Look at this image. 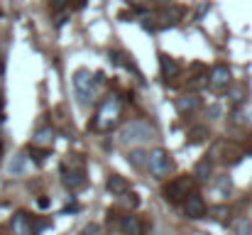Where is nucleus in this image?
Segmentation results:
<instances>
[{
  "instance_id": "obj_1",
  "label": "nucleus",
  "mask_w": 252,
  "mask_h": 235,
  "mask_svg": "<svg viewBox=\"0 0 252 235\" xmlns=\"http://www.w3.org/2000/svg\"><path fill=\"white\" fill-rule=\"evenodd\" d=\"M120 113H123V103L115 98V96H110V98H105L103 103H100V108H98V113H95V120H93V130H110L118 120H120Z\"/></svg>"
},
{
  "instance_id": "obj_3",
  "label": "nucleus",
  "mask_w": 252,
  "mask_h": 235,
  "mask_svg": "<svg viewBox=\"0 0 252 235\" xmlns=\"http://www.w3.org/2000/svg\"><path fill=\"white\" fill-rule=\"evenodd\" d=\"M155 125L147 123V120H132L130 125L123 128L120 133V140L127 145V142H145V140H152L155 137Z\"/></svg>"
},
{
  "instance_id": "obj_23",
  "label": "nucleus",
  "mask_w": 252,
  "mask_h": 235,
  "mask_svg": "<svg viewBox=\"0 0 252 235\" xmlns=\"http://www.w3.org/2000/svg\"><path fill=\"white\" fill-rule=\"evenodd\" d=\"M184 15L181 7H171V10H162L159 17H164V22H179V17Z\"/></svg>"
},
{
  "instance_id": "obj_20",
  "label": "nucleus",
  "mask_w": 252,
  "mask_h": 235,
  "mask_svg": "<svg viewBox=\"0 0 252 235\" xmlns=\"http://www.w3.org/2000/svg\"><path fill=\"white\" fill-rule=\"evenodd\" d=\"M233 233L235 235H252V226L248 218H235L233 223Z\"/></svg>"
},
{
  "instance_id": "obj_9",
  "label": "nucleus",
  "mask_w": 252,
  "mask_h": 235,
  "mask_svg": "<svg viewBox=\"0 0 252 235\" xmlns=\"http://www.w3.org/2000/svg\"><path fill=\"white\" fill-rule=\"evenodd\" d=\"M184 213H186L189 218H193V221L203 218V216H206V203H203V199H201L198 194H191V196L184 201Z\"/></svg>"
},
{
  "instance_id": "obj_26",
  "label": "nucleus",
  "mask_w": 252,
  "mask_h": 235,
  "mask_svg": "<svg viewBox=\"0 0 252 235\" xmlns=\"http://www.w3.org/2000/svg\"><path fill=\"white\" fill-rule=\"evenodd\" d=\"M203 86H208V76H196L189 83V91H198V88H203Z\"/></svg>"
},
{
  "instance_id": "obj_4",
  "label": "nucleus",
  "mask_w": 252,
  "mask_h": 235,
  "mask_svg": "<svg viewBox=\"0 0 252 235\" xmlns=\"http://www.w3.org/2000/svg\"><path fill=\"white\" fill-rule=\"evenodd\" d=\"M100 81V74H91L88 69H79L74 74V88H76V96L81 103H88L93 96H95V83Z\"/></svg>"
},
{
  "instance_id": "obj_18",
  "label": "nucleus",
  "mask_w": 252,
  "mask_h": 235,
  "mask_svg": "<svg viewBox=\"0 0 252 235\" xmlns=\"http://www.w3.org/2000/svg\"><path fill=\"white\" fill-rule=\"evenodd\" d=\"M211 174H213V162H211V159H201V162L196 164V169H193V176L201 179V181H206Z\"/></svg>"
},
{
  "instance_id": "obj_25",
  "label": "nucleus",
  "mask_w": 252,
  "mask_h": 235,
  "mask_svg": "<svg viewBox=\"0 0 252 235\" xmlns=\"http://www.w3.org/2000/svg\"><path fill=\"white\" fill-rule=\"evenodd\" d=\"M25 164H27V157L17 155L15 157V162L10 164V174H22V171H25Z\"/></svg>"
},
{
  "instance_id": "obj_22",
  "label": "nucleus",
  "mask_w": 252,
  "mask_h": 235,
  "mask_svg": "<svg viewBox=\"0 0 252 235\" xmlns=\"http://www.w3.org/2000/svg\"><path fill=\"white\" fill-rule=\"evenodd\" d=\"M211 216H213L218 223H225L228 216H230V211H228V206H213V208H211Z\"/></svg>"
},
{
  "instance_id": "obj_21",
  "label": "nucleus",
  "mask_w": 252,
  "mask_h": 235,
  "mask_svg": "<svg viewBox=\"0 0 252 235\" xmlns=\"http://www.w3.org/2000/svg\"><path fill=\"white\" fill-rule=\"evenodd\" d=\"M52 142H54V133L49 128H44L34 135V145H52Z\"/></svg>"
},
{
  "instance_id": "obj_19",
  "label": "nucleus",
  "mask_w": 252,
  "mask_h": 235,
  "mask_svg": "<svg viewBox=\"0 0 252 235\" xmlns=\"http://www.w3.org/2000/svg\"><path fill=\"white\" fill-rule=\"evenodd\" d=\"M147 155H150V152H145V150H130L127 162H130L135 169H145V167H147Z\"/></svg>"
},
{
  "instance_id": "obj_30",
  "label": "nucleus",
  "mask_w": 252,
  "mask_h": 235,
  "mask_svg": "<svg viewBox=\"0 0 252 235\" xmlns=\"http://www.w3.org/2000/svg\"><path fill=\"white\" fill-rule=\"evenodd\" d=\"M37 206H39V208H47V206H49V199H44V196L37 199Z\"/></svg>"
},
{
  "instance_id": "obj_17",
  "label": "nucleus",
  "mask_w": 252,
  "mask_h": 235,
  "mask_svg": "<svg viewBox=\"0 0 252 235\" xmlns=\"http://www.w3.org/2000/svg\"><path fill=\"white\" fill-rule=\"evenodd\" d=\"M208 137H211L208 128H203V125L191 128V133H189V145H201V142H206Z\"/></svg>"
},
{
  "instance_id": "obj_33",
  "label": "nucleus",
  "mask_w": 252,
  "mask_h": 235,
  "mask_svg": "<svg viewBox=\"0 0 252 235\" xmlns=\"http://www.w3.org/2000/svg\"><path fill=\"white\" fill-rule=\"evenodd\" d=\"M130 2H132V5H140V2H145V0H130Z\"/></svg>"
},
{
  "instance_id": "obj_6",
  "label": "nucleus",
  "mask_w": 252,
  "mask_h": 235,
  "mask_svg": "<svg viewBox=\"0 0 252 235\" xmlns=\"http://www.w3.org/2000/svg\"><path fill=\"white\" fill-rule=\"evenodd\" d=\"M211 157H213V159H223V162H228V164H238V162L245 157V152H243V147H238L235 142L220 140V142H216Z\"/></svg>"
},
{
  "instance_id": "obj_12",
  "label": "nucleus",
  "mask_w": 252,
  "mask_h": 235,
  "mask_svg": "<svg viewBox=\"0 0 252 235\" xmlns=\"http://www.w3.org/2000/svg\"><path fill=\"white\" fill-rule=\"evenodd\" d=\"M159 69H162V78H176L181 67L176 64V59H171L169 54H159Z\"/></svg>"
},
{
  "instance_id": "obj_15",
  "label": "nucleus",
  "mask_w": 252,
  "mask_h": 235,
  "mask_svg": "<svg viewBox=\"0 0 252 235\" xmlns=\"http://www.w3.org/2000/svg\"><path fill=\"white\" fill-rule=\"evenodd\" d=\"M213 191H216L220 199H228V196L233 194V181H230V176H218L216 184H213Z\"/></svg>"
},
{
  "instance_id": "obj_27",
  "label": "nucleus",
  "mask_w": 252,
  "mask_h": 235,
  "mask_svg": "<svg viewBox=\"0 0 252 235\" xmlns=\"http://www.w3.org/2000/svg\"><path fill=\"white\" fill-rule=\"evenodd\" d=\"M49 226H52V221H47V218H44V221H32V233L37 235L39 231H44V228H49Z\"/></svg>"
},
{
  "instance_id": "obj_10",
  "label": "nucleus",
  "mask_w": 252,
  "mask_h": 235,
  "mask_svg": "<svg viewBox=\"0 0 252 235\" xmlns=\"http://www.w3.org/2000/svg\"><path fill=\"white\" fill-rule=\"evenodd\" d=\"M10 228H12V235H34L32 233V218L27 213H22V211L12 216Z\"/></svg>"
},
{
  "instance_id": "obj_13",
  "label": "nucleus",
  "mask_w": 252,
  "mask_h": 235,
  "mask_svg": "<svg viewBox=\"0 0 252 235\" xmlns=\"http://www.w3.org/2000/svg\"><path fill=\"white\" fill-rule=\"evenodd\" d=\"M105 186H108V191H110V194H115V196H123V194H127V189H130L127 179H125V176H120V174H110V176H108V181H105Z\"/></svg>"
},
{
  "instance_id": "obj_32",
  "label": "nucleus",
  "mask_w": 252,
  "mask_h": 235,
  "mask_svg": "<svg viewBox=\"0 0 252 235\" xmlns=\"http://www.w3.org/2000/svg\"><path fill=\"white\" fill-rule=\"evenodd\" d=\"M245 120H248V125H252V110L248 113V115H245Z\"/></svg>"
},
{
  "instance_id": "obj_14",
  "label": "nucleus",
  "mask_w": 252,
  "mask_h": 235,
  "mask_svg": "<svg viewBox=\"0 0 252 235\" xmlns=\"http://www.w3.org/2000/svg\"><path fill=\"white\" fill-rule=\"evenodd\" d=\"M120 231L125 235H142V223H140V218L137 216H123V221H120Z\"/></svg>"
},
{
  "instance_id": "obj_16",
  "label": "nucleus",
  "mask_w": 252,
  "mask_h": 235,
  "mask_svg": "<svg viewBox=\"0 0 252 235\" xmlns=\"http://www.w3.org/2000/svg\"><path fill=\"white\" fill-rule=\"evenodd\" d=\"M248 98V88L245 86H228V101L233 105H240Z\"/></svg>"
},
{
  "instance_id": "obj_2",
  "label": "nucleus",
  "mask_w": 252,
  "mask_h": 235,
  "mask_svg": "<svg viewBox=\"0 0 252 235\" xmlns=\"http://www.w3.org/2000/svg\"><path fill=\"white\" fill-rule=\"evenodd\" d=\"M191 191H193V179L191 176H176L162 189V196L169 203H181L191 196Z\"/></svg>"
},
{
  "instance_id": "obj_28",
  "label": "nucleus",
  "mask_w": 252,
  "mask_h": 235,
  "mask_svg": "<svg viewBox=\"0 0 252 235\" xmlns=\"http://www.w3.org/2000/svg\"><path fill=\"white\" fill-rule=\"evenodd\" d=\"M123 196H125L123 201H125L130 208H137V206H140V199H137V194H123Z\"/></svg>"
},
{
  "instance_id": "obj_34",
  "label": "nucleus",
  "mask_w": 252,
  "mask_h": 235,
  "mask_svg": "<svg viewBox=\"0 0 252 235\" xmlns=\"http://www.w3.org/2000/svg\"><path fill=\"white\" fill-rule=\"evenodd\" d=\"M0 120H2V98H0Z\"/></svg>"
},
{
  "instance_id": "obj_35",
  "label": "nucleus",
  "mask_w": 252,
  "mask_h": 235,
  "mask_svg": "<svg viewBox=\"0 0 252 235\" xmlns=\"http://www.w3.org/2000/svg\"><path fill=\"white\" fill-rule=\"evenodd\" d=\"M0 157H2V142H0Z\"/></svg>"
},
{
  "instance_id": "obj_11",
  "label": "nucleus",
  "mask_w": 252,
  "mask_h": 235,
  "mask_svg": "<svg viewBox=\"0 0 252 235\" xmlns=\"http://www.w3.org/2000/svg\"><path fill=\"white\" fill-rule=\"evenodd\" d=\"M198 108H201V98H198L196 93H191V96H184V98H179V101H176V110H179L181 115L196 113Z\"/></svg>"
},
{
  "instance_id": "obj_7",
  "label": "nucleus",
  "mask_w": 252,
  "mask_h": 235,
  "mask_svg": "<svg viewBox=\"0 0 252 235\" xmlns=\"http://www.w3.org/2000/svg\"><path fill=\"white\" fill-rule=\"evenodd\" d=\"M62 181H64V186L69 191H79V189H84L86 184H88L84 169H71L69 171L66 167H62Z\"/></svg>"
},
{
  "instance_id": "obj_29",
  "label": "nucleus",
  "mask_w": 252,
  "mask_h": 235,
  "mask_svg": "<svg viewBox=\"0 0 252 235\" xmlns=\"http://www.w3.org/2000/svg\"><path fill=\"white\" fill-rule=\"evenodd\" d=\"M98 231H100V228H98L95 223H91V226H86L84 228V235H98Z\"/></svg>"
},
{
  "instance_id": "obj_24",
  "label": "nucleus",
  "mask_w": 252,
  "mask_h": 235,
  "mask_svg": "<svg viewBox=\"0 0 252 235\" xmlns=\"http://www.w3.org/2000/svg\"><path fill=\"white\" fill-rule=\"evenodd\" d=\"M30 155L34 157V162H39V164H42V162L52 155V152H49L47 147H37V145H32V147H30Z\"/></svg>"
},
{
  "instance_id": "obj_5",
  "label": "nucleus",
  "mask_w": 252,
  "mask_h": 235,
  "mask_svg": "<svg viewBox=\"0 0 252 235\" xmlns=\"http://www.w3.org/2000/svg\"><path fill=\"white\" fill-rule=\"evenodd\" d=\"M147 167H150V171H152L157 179H162V176H167L169 171H171L174 162H171V155H169L167 150L157 147V150H152V152L147 155Z\"/></svg>"
},
{
  "instance_id": "obj_31",
  "label": "nucleus",
  "mask_w": 252,
  "mask_h": 235,
  "mask_svg": "<svg viewBox=\"0 0 252 235\" xmlns=\"http://www.w3.org/2000/svg\"><path fill=\"white\" fill-rule=\"evenodd\" d=\"M211 115H213V118H218V115H220V108H218V105H213V108H211Z\"/></svg>"
},
{
  "instance_id": "obj_8",
  "label": "nucleus",
  "mask_w": 252,
  "mask_h": 235,
  "mask_svg": "<svg viewBox=\"0 0 252 235\" xmlns=\"http://www.w3.org/2000/svg\"><path fill=\"white\" fill-rule=\"evenodd\" d=\"M208 83H211L216 91H223V88H228V86L233 83L230 69H228L225 64H218V67H213V71H211V76H208Z\"/></svg>"
}]
</instances>
